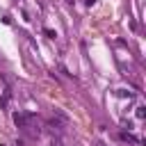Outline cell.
Returning <instances> with one entry per match:
<instances>
[{"instance_id":"obj_1","label":"cell","mask_w":146,"mask_h":146,"mask_svg":"<svg viewBox=\"0 0 146 146\" xmlns=\"http://www.w3.org/2000/svg\"><path fill=\"white\" fill-rule=\"evenodd\" d=\"M14 123L23 130V132H27V135H32V137H39V125H36V119L32 116V114H25V112H16L14 114Z\"/></svg>"},{"instance_id":"obj_2","label":"cell","mask_w":146,"mask_h":146,"mask_svg":"<svg viewBox=\"0 0 146 146\" xmlns=\"http://www.w3.org/2000/svg\"><path fill=\"white\" fill-rule=\"evenodd\" d=\"M46 125L52 130V135H64L66 132V125H68V121H64V119H59V116H48L46 119Z\"/></svg>"},{"instance_id":"obj_3","label":"cell","mask_w":146,"mask_h":146,"mask_svg":"<svg viewBox=\"0 0 146 146\" xmlns=\"http://www.w3.org/2000/svg\"><path fill=\"white\" fill-rule=\"evenodd\" d=\"M43 34H46L48 39H55V36H57V32H55V30H50V27H43Z\"/></svg>"},{"instance_id":"obj_4","label":"cell","mask_w":146,"mask_h":146,"mask_svg":"<svg viewBox=\"0 0 146 146\" xmlns=\"http://www.w3.org/2000/svg\"><path fill=\"white\" fill-rule=\"evenodd\" d=\"M144 116H146V107L139 105V107H137V119H144Z\"/></svg>"},{"instance_id":"obj_5","label":"cell","mask_w":146,"mask_h":146,"mask_svg":"<svg viewBox=\"0 0 146 146\" xmlns=\"http://www.w3.org/2000/svg\"><path fill=\"white\" fill-rule=\"evenodd\" d=\"M116 96H121V98H130L132 94H130V91H125V89H119V91H116Z\"/></svg>"},{"instance_id":"obj_6","label":"cell","mask_w":146,"mask_h":146,"mask_svg":"<svg viewBox=\"0 0 146 146\" xmlns=\"http://www.w3.org/2000/svg\"><path fill=\"white\" fill-rule=\"evenodd\" d=\"M94 2H96V0H87V5H89V7H91V5H94Z\"/></svg>"},{"instance_id":"obj_7","label":"cell","mask_w":146,"mask_h":146,"mask_svg":"<svg viewBox=\"0 0 146 146\" xmlns=\"http://www.w3.org/2000/svg\"><path fill=\"white\" fill-rule=\"evenodd\" d=\"M96 146H105V144H100V141H98V144H96Z\"/></svg>"}]
</instances>
